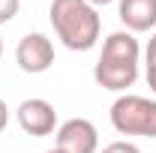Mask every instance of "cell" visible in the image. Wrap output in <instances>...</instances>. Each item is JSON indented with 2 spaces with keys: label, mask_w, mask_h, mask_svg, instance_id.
<instances>
[{
  "label": "cell",
  "mask_w": 156,
  "mask_h": 153,
  "mask_svg": "<svg viewBox=\"0 0 156 153\" xmlns=\"http://www.w3.org/2000/svg\"><path fill=\"white\" fill-rule=\"evenodd\" d=\"M48 21L69 51H90L102 33V18L87 0H51Z\"/></svg>",
  "instance_id": "2"
},
{
  "label": "cell",
  "mask_w": 156,
  "mask_h": 153,
  "mask_svg": "<svg viewBox=\"0 0 156 153\" xmlns=\"http://www.w3.org/2000/svg\"><path fill=\"white\" fill-rule=\"evenodd\" d=\"M45 153H63V150H57V147H51V150H45Z\"/></svg>",
  "instance_id": "14"
},
{
  "label": "cell",
  "mask_w": 156,
  "mask_h": 153,
  "mask_svg": "<svg viewBox=\"0 0 156 153\" xmlns=\"http://www.w3.org/2000/svg\"><path fill=\"white\" fill-rule=\"evenodd\" d=\"M117 15L129 33H147L156 27V0H120Z\"/></svg>",
  "instance_id": "7"
},
{
  "label": "cell",
  "mask_w": 156,
  "mask_h": 153,
  "mask_svg": "<svg viewBox=\"0 0 156 153\" xmlns=\"http://www.w3.org/2000/svg\"><path fill=\"white\" fill-rule=\"evenodd\" d=\"M87 3H90V6H96V9H99V6H108V3H114V0H87Z\"/></svg>",
  "instance_id": "13"
},
{
  "label": "cell",
  "mask_w": 156,
  "mask_h": 153,
  "mask_svg": "<svg viewBox=\"0 0 156 153\" xmlns=\"http://www.w3.org/2000/svg\"><path fill=\"white\" fill-rule=\"evenodd\" d=\"M102 153H141V150H138L132 141H114V144L102 147Z\"/></svg>",
  "instance_id": "9"
},
{
  "label": "cell",
  "mask_w": 156,
  "mask_h": 153,
  "mask_svg": "<svg viewBox=\"0 0 156 153\" xmlns=\"http://www.w3.org/2000/svg\"><path fill=\"white\" fill-rule=\"evenodd\" d=\"M138 57H141V45H138L135 33H129V30L108 33L102 42V54L93 66L96 84L111 93H123L138 78Z\"/></svg>",
  "instance_id": "1"
},
{
  "label": "cell",
  "mask_w": 156,
  "mask_h": 153,
  "mask_svg": "<svg viewBox=\"0 0 156 153\" xmlns=\"http://www.w3.org/2000/svg\"><path fill=\"white\" fill-rule=\"evenodd\" d=\"M111 126L120 135H141V138H156V99L135 93H120L111 102Z\"/></svg>",
  "instance_id": "3"
},
{
  "label": "cell",
  "mask_w": 156,
  "mask_h": 153,
  "mask_svg": "<svg viewBox=\"0 0 156 153\" xmlns=\"http://www.w3.org/2000/svg\"><path fill=\"white\" fill-rule=\"evenodd\" d=\"M15 117H18V126L33 138H45V135L57 132V111L48 99H39V96L24 99L15 111Z\"/></svg>",
  "instance_id": "6"
},
{
  "label": "cell",
  "mask_w": 156,
  "mask_h": 153,
  "mask_svg": "<svg viewBox=\"0 0 156 153\" xmlns=\"http://www.w3.org/2000/svg\"><path fill=\"white\" fill-rule=\"evenodd\" d=\"M0 57H3V39H0Z\"/></svg>",
  "instance_id": "15"
},
{
  "label": "cell",
  "mask_w": 156,
  "mask_h": 153,
  "mask_svg": "<svg viewBox=\"0 0 156 153\" xmlns=\"http://www.w3.org/2000/svg\"><path fill=\"white\" fill-rule=\"evenodd\" d=\"M21 0H0V24H9V21L18 15Z\"/></svg>",
  "instance_id": "8"
},
{
  "label": "cell",
  "mask_w": 156,
  "mask_h": 153,
  "mask_svg": "<svg viewBox=\"0 0 156 153\" xmlns=\"http://www.w3.org/2000/svg\"><path fill=\"white\" fill-rule=\"evenodd\" d=\"M57 150L63 153H96L99 132L87 117H69L57 126Z\"/></svg>",
  "instance_id": "5"
},
{
  "label": "cell",
  "mask_w": 156,
  "mask_h": 153,
  "mask_svg": "<svg viewBox=\"0 0 156 153\" xmlns=\"http://www.w3.org/2000/svg\"><path fill=\"white\" fill-rule=\"evenodd\" d=\"M6 123H9V108H6V102L0 99V132L6 129Z\"/></svg>",
  "instance_id": "12"
},
{
  "label": "cell",
  "mask_w": 156,
  "mask_h": 153,
  "mask_svg": "<svg viewBox=\"0 0 156 153\" xmlns=\"http://www.w3.org/2000/svg\"><path fill=\"white\" fill-rule=\"evenodd\" d=\"M15 63L27 75H42L54 63V42L45 33H27L15 45Z\"/></svg>",
  "instance_id": "4"
},
{
  "label": "cell",
  "mask_w": 156,
  "mask_h": 153,
  "mask_svg": "<svg viewBox=\"0 0 156 153\" xmlns=\"http://www.w3.org/2000/svg\"><path fill=\"white\" fill-rule=\"evenodd\" d=\"M144 60H147V66H150V63H156V33L150 36L147 48H144Z\"/></svg>",
  "instance_id": "10"
},
{
  "label": "cell",
  "mask_w": 156,
  "mask_h": 153,
  "mask_svg": "<svg viewBox=\"0 0 156 153\" xmlns=\"http://www.w3.org/2000/svg\"><path fill=\"white\" fill-rule=\"evenodd\" d=\"M144 75H147V87L156 93V63H150V66H147V72H144Z\"/></svg>",
  "instance_id": "11"
}]
</instances>
